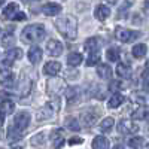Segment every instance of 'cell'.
<instances>
[{"instance_id": "cell-1", "label": "cell", "mask_w": 149, "mask_h": 149, "mask_svg": "<svg viewBox=\"0 0 149 149\" xmlns=\"http://www.w3.org/2000/svg\"><path fill=\"white\" fill-rule=\"evenodd\" d=\"M55 27L60 31V34L66 37L67 40H74L78 36V19L73 15H64L60 17L55 21Z\"/></svg>"}, {"instance_id": "cell-2", "label": "cell", "mask_w": 149, "mask_h": 149, "mask_svg": "<svg viewBox=\"0 0 149 149\" xmlns=\"http://www.w3.org/2000/svg\"><path fill=\"white\" fill-rule=\"evenodd\" d=\"M45 37V27L42 24H31L21 31V40L24 43H36Z\"/></svg>"}, {"instance_id": "cell-3", "label": "cell", "mask_w": 149, "mask_h": 149, "mask_svg": "<svg viewBox=\"0 0 149 149\" xmlns=\"http://www.w3.org/2000/svg\"><path fill=\"white\" fill-rule=\"evenodd\" d=\"M140 36H142V33L137 31V30H130V29H124V27H116L115 29V37L122 43L134 42L136 39H139Z\"/></svg>"}, {"instance_id": "cell-4", "label": "cell", "mask_w": 149, "mask_h": 149, "mask_svg": "<svg viewBox=\"0 0 149 149\" xmlns=\"http://www.w3.org/2000/svg\"><path fill=\"white\" fill-rule=\"evenodd\" d=\"M46 91L49 95H58L60 93H63L64 91V79H61V78L49 79L46 84Z\"/></svg>"}, {"instance_id": "cell-5", "label": "cell", "mask_w": 149, "mask_h": 149, "mask_svg": "<svg viewBox=\"0 0 149 149\" xmlns=\"http://www.w3.org/2000/svg\"><path fill=\"white\" fill-rule=\"evenodd\" d=\"M140 128L133 119H121L118 122V131L121 134H134L137 133Z\"/></svg>"}, {"instance_id": "cell-6", "label": "cell", "mask_w": 149, "mask_h": 149, "mask_svg": "<svg viewBox=\"0 0 149 149\" xmlns=\"http://www.w3.org/2000/svg\"><path fill=\"white\" fill-rule=\"evenodd\" d=\"M29 124H30V113L29 112H19V113H17V116L14 119V125L17 127V131L22 133L29 127Z\"/></svg>"}, {"instance_id": "cell-7", "label": "cell", "mask_w": 149, "mask_h": 149, "mask_svg": "<svg viewBox=\"0 0 149 149\" xmlns=\"http://www.w3.org/2000/svg\"><path fill=\"white\" fill-rule=\"evenodd\" d=\"M0 84L8 88L15 86V76L9 69H0Z\"/></svg>"}, {"instance_id": "cell-8", "label": "cell", "mask_w": 149, "mask_h": 149, "mask_svg": "<svg viewBox=\"0 0 149 149\" xmlns=\"http://www.w3.org/2000/svg\"><path fill=\"white\" fill-rule=\"evenodd\" d=\"M61 10H63V8H61V5L57 3V2H49V3H45L42 6V12L46 17H55Z\"/></svg>"}, {"instance_id": "cell-9", "label": "cell", "mask_w": 149, "mask_h": 149, "mask_svg": "<svg viewBox=\"0 0 149 149\" xmlns=\"http://www.w3.org/2000/svg\"><path fill=\"white\" fill-rule=\"evenodd\" d=\"M22 57V51L19 48H14V49H9V51L5 54V58H3V64L6 66H10L14 64L17 60H19Z\"/></svg>"}, {"instance_id": "cell-10", "label": "cell", "mask_w": 149, "mask_h": 149, "mask_svg": "<svg viewBox=\"0 0 149 149\" xmlns=\"http://www.w3.org/2000/svg\"><path fill=\"white\" fill-rule=\"evenodd\" d=\"M18 12H19V10H18V3L10 2V3H8V5H6V8H5V10H3V14H2V19H3V21L14 19V18L17 17Z\"/></svg>"}, {"instance_id": "cell-11", "label": "cell", "mask_w": 149, "mask_h": 149, "mask_svg": "<svg viewBox=\"0 0 149 149\" xmlns=\"http://www.w3.org/2000/svg\"><path fill=\"white\" fill-rule=\"evenodd\" d=\"M31 90V81L30 78H27L26 74H21L19 82H18V95H27Z\"/></svg>"}, {"instance_id": "cell-12", "label": "cell", "mask_w": 149, "mask_h": 149, "mask_svg": "<svg viewBox=\"0 0 149 149\" xmlns=\"http://www.w3.org/2000/svg\"><path fill=\"white\" fill-rule=\"evenodd\" d=\"M46 49H48V54L52 55V57H58L63 54V43L55 40V39H51L46 45Z\"/></svg>"}, {"instance_id": "cell-13", "label": "cell", "mask_w": 149, "mask_h": 149, "mask_svg": "<svg viewBox=\"0 0 149 149\" xmlns=\"http://www.w3.org/2000/svg\"><path fill=\"white\" fill-rule=\"evenodd\" d=\"M85 49L90 54L100 52V49H102V40L98 39V37H90V39H86V42H85Z\"/></svg>"}, {"instance_id": "cell-14", "label": "cell", "mask_w": 149, "mask_h": 149, "mask_svg": "<svg viewBox=\"0 0 149 149\" xmlns=\"http://www.w3.org/2000/svg\"><path fill=\"white\" fill-rule=\"evenodd\" d=\"M51 142H52V149H60L61 146L64 145V133L63 130H54L51 133Z\"/></svg>"}, {"instance_id": "cell-15", "label": "cell", "mask_w": 149, "mask_h": 149, "mask_svg": "<svg viewBox=\"0 0 149 149\" xmlns=\"http://www.w3.org/2000/svg\"><path fill=\"white\" fill-rule=\"evenodd\" d=\"M60 70H61V64L58 61H49V63L43 66V73L48 74V76H55V74H58Z\"/></svg>"}, {"instance_id": "cell-16", "label": "cell", "mask_w": 149, "mask_h": 149, "mask_svg": "<svg viewBox=\"0 0 149 149\" xmlns=\"http://www.w3.org/2000/svg\"><path fill=\"white\" fill-rule=\"evenodd\" d=\"M116 74L119 78H124V79H127V78H130L131 76V66L128 64V63H118V66H116Z\"/></svg>"}, {"instance_id": "cell-17", "label": "cell", "mask_w": 149, "mask_h": 149, "mask_svg": "<svg viewBox=\"0 0 149 149\" xmlns=\"http://www.w3.org/2000/svg\"><path fill=\"white\" fill-rule=\"evenodd\" d=\"M42 49L39 46H31L29 49V60H30V63L31 64H36V63H39V61L42 60Z\"/></svg>"}, {"instance_id": "cell-18", "label": "cell", "mask_w": 149, "mask_h": 149, "mask_svg": "<svg viewBox=\"0 0 149 149\" xmlns=\"http://www.w3.org/2000/svg\"><path fill=\"white\" fill-rule=\"evenodd\" d=\"M110 15V9L106 6V5H98L94 10V17L98 19V21H104L107 17Z\"/></svg>"}, {"instance_id": "cell-19", "label": "cell", "mask_w": 149, "mask_h": 149, "mask_svg": "<svg viewBox=\"0 0 149 149\" xmlns=\"http://www.w3.org/2000/svg\"><path fill=\"white\" fill-rule=\"evenodd\" d=\"M133 100L137 103V104H140V106H149V93H146V91H137V93H134Z\"/></svg>"}, {"instance_id": "cell-20", "label": "cell", "mask_w": 149, "mask_h": 149, "mask_svg": "<svg viewBox=\"0 0 149 149\" xmlns=\"http://www.w3.org/2000/svg\"><path fill=\"white\" fill-rule=\"evenodd\" d=\"M64 97H66L67 103L72 104L79 98V90L74 88V86H69V88H66V91H64Z\"/></svg>"}, {"instance_id": "cell-21", "label": "cell", "mask_w": 149, "mask_h": 149, "mask_svg": "<svg viewBox=\"0 0 149 149\" xmlns=\"http://www.w3.org/2000/svg\"><path fill=\"white\" fill-rule=\"evenodd\" d=\"M14 110H15V103L12 100H3L0 103V112L3 115H10L14 113Z\"/></svg>"}, {"instance_id": "cell-22", "label": "cell", "mask_w": 149, "mask_h": 149, "mask_svg": "<svg viewBox=\"0 0 149 149\" xmlns=\"http://www.w3.org/2000/svg\"><path fill=\"white\" fill-rule=\"evenodd\" d=\"M64 127L67 128V130H70V131H81V125H79V122H78V119L76 118H73V116H69V118H66V121H64Z\"/></svg>"}, {"instance_id": "cell-23", "label": "cell", "mask_w": 149, "mask_h": 149, "mask_svg": "<svg viewBox=\"0 0 149 149\" xmlns=\"http://www.w3.org/2000/svg\"><path fill=\"white\" fill-rule=\"evenodd\" d=\"M97 74L100 76L102 79H110L112 76V69L109 64H100L97 67Z\"/></svg>"}, {"instance_id": "cell-24", "label": "cell", "mask_w": 149, "mask_h": 149, "mask_svg": "<svg viewBox=\"0 0 149 149\" xmlns=\"http://www.w3.org/2000/svg\"><path fill=\"white\" fill-rule=\"evenodd\" d=\"M124 102V95L119 94V93H115V94H112V97L109 98V107L110 109H116L122 104Z\"/></svg>"}, {"instance_id": "cell-25", "label": "cell", "mask_w": 149, "mask_h": 149, "mask_svg": "<svg viewBox=\"0 0 149 149\" xmlns=\"http://www.w3.org/2000/svg\"><path fill=\"white\" fill-rule=\"evenodd\" d=\"M131 52H133V55L136 58H143L146 55V52H148V46L145 43H137V45L133 46V51Z\"/></svg>"}, {"instance_id": "cell-26", "label": "cell", "mask_w": 149, "mask_h": 149, "mask_svg": "<svg viewBox=\"0 0 149 149\" xmlns=\"http://www.w3.org/2000/svg\"><path fill=\"white\" fill-rule=\"evenodd\" d=\"M109 148V142L103 136H97L93 140V149H107Z\"/></svg>"}, {"instance_id": "cell-27", "label": "cell", "mask_w": 149, "mask_h": 149, "mask_svg": "<svg viewBox=\"0 0 149 149\" xmlns=\"http://www.w3.org/2000/svg\"><path fill=\"white\" fill-rule=\"evenodd\" d=\"M81 63H82V54L81 52H72V54H69V57H67V64L69 66L76 67Z\"/></svg>"}, {"instance_id": "cell-28", "label": "cell", "mask_w": 149, "mask_h": 149, "mask_svg": "<svg viewBox=\"0 0 149 149\" xmlns=\"http://www.w3.org/2000/svg\"><path fill=\"white\" fill-rule=\"evenodd\" d=\"M145 145H146L145 139H143V137H139V136L131 137V139L128 140V146H130L131 149H142V148H145Z\"/></svg>"}, {"instance_id": "cell-29", "label": "cell", "mask_w": 149, "mask_h": 149, "mask_svg": "<svg viewBox=\"0 0 149 149\" xmlns=\"http://www.w3.org/2000/svg\"><path fill=\"white\" fill-rule=\"evenodd\" d=\"M82 121L86 127H93L94 124L97 122V115L95 113H91V112H88V113H82Z\"/></svg>"}, {"instance_id": "cell-30", "label": "cell", "mask_w": 149, "mask_h": 149, "mask_svg": "<svg viewBox=\"0 0 149 149\" xmlns=\"http://www.w3.org/2000/svg\"><path fill=\"white\" fill-rule=\"evenodd\" d=\"M113 124H115L113 118H104V119L100 122V130H102L103 133H107V131H110V130H112Z\"/></svg>"}, {"instance_id": "cell-31", "label": "cell", "mask_w": 149, "mask_h": 149, "mask_svg": "<svg viewBox=\"0 0 149 149\" xmlns=\"http://www.w3.org/2000/svg\"><path fill=\"white\" fill-rule=\"evenodd\" d=\"M106 57H107L109 61H118V58H119V49L115 48V46L109 48L107 52H106Z\"/></svg>"}, {"instance_id": "cell-32", "label": "cell", "mask_w": 149, "mask_h": 149, "mask_svg": "<svg viewBox=\"0 0 149 149\" xmlns=\"http://www.w3.org/2000/svg\"><path fill=\"white\" fill-rule=\"evenodd\" d=\"M134 119H148L149 121V110L148 109H139L133 113Z\"/></svg>"}, {"instance_id": "cell-33", "label": "cell", "mask_w": 149, "mask_h": 149, "mask_svg": "<svg viewBox=\"0 0 149 149\" xmlns=\"http://www.w3.org/2000/svg\"><path fill=\"white\" fill-rule=\"evenodd\" d=\"M98 61H100V52L90 54L88 58H86V66H95Z\"/></svg>"}, {"instance_id": "cell-34", "label": "cell", "mask_w": 149, "mask_h": 149, "mask_svg": "<svg viewBox=\"0 0 149 149\" xmlns=\"http://www.w3.org/2000/svg\"><path fill=\"white\" fill-rule=\"evenodd\" d=\"M30 142H31V145H33V146H42V145H43V134H42V133H39V134L33 136Z\"/></svg>"}, {"instance_id": "cell-35", "label": "cell", "mask_w": 149, "mask_h": 149, "mask_svg": "<svg viewBox=\"0 0 149 149\" xmlns=\"http://www.w3.org/2000/svg\"><path fill=\"white\" fill-rule=\"evenodd\" d=\"M14 39H15V37H14V34H12V33H6V34H5V37L2 39L3 46H10L12 43H14Z\"/></svg>"}, {"instance_id": "cell-36", "label": "cell", "mask_w": 149, "mask_h": 149, "mask_svg": "<svg viewBox=\"0 0 149 149\" xmlns=\"http://www.w3.org/2000/svg\"><path fill=\"white\" fill-rule=\"evenodd\" d=\"M84 140H82V137H72L70 140H69V143L70 145H81Z\"/></svg>"}, {"instance_id": "cell-37", "label": "cell", "mask_w": 149, "mask_h": 149, "mask_svg": "<svg viewBox=\"0 0 149 149\" xmlns=\"http://www.w3.org/2000/svg\"><path fill=\"white\" fill-rule=\"evenodd\" d=\"M22 19H26V14H24V12H18V14H17V17L14 18V21H22Z\"/></svg>"}, {"instance_id": "cell-38", "label": "cell", "mask_w": 149, "mask_h": 149, "mask_svg": "<svg viewBox=\"0 0 149 149\" xmlns=\"http://www.w3.org/2000/svg\"><path fill=\"white\" fill-rule=\"evenodd\" d=\"M3 122H5V115L2 113V112H0V127L3 125Z\"/></svg>"}, {"instance_id": "cell-39", "label": "cell", "mask_w": 149, "mask_h": 149, "mask_svg": "<svg viewBox=\"0 0 149 149\" xmlns=\"http://www.w3.org/2000/svg\"><path fill=\"white\" fill-rule=\"evenodd\" d=\"M143 88L146 90V93H149V81H146V82L143 84Z\"/></svg>"}, {"instance_id": "cell-40", "label": "cell", "mask_w": 149, "mask_h": 149, "mask_svg": "<svg viewBox=\"0 0 149 149\" xmlns=\"http://www.w3.org/2000/svg\"><path fill=\"white\" fill-rule=\"evenodd\" d=\"M112 149H124V148H122V146H121V145H116V146H115V148H112Z\"/></svg>"}, {"instance_id": "cell-41", "label": "cell", "mask_w": 149, "mask_h": 149, "mask_svg": "<svg viewBox=\"0 0 149 149\" xmlns=\"http://www.w3.org/2000/svg\"><path fill=\"white\" fill-rule=\"evenodd\" d=\"M146 70H148V72H149V60H148V61H146Z\"/></svg>"}, {"instance_id": "cell-42", "label": "cell", "mask_w": 149, "mask_h": 149, "mask_svg": "<svg viewBox=\"0 0 149 149\" xmlns=\"http://www.w3.org/2000/svg\"><path fill=\"white\" fill-rule=\"evenodd\" d=\"M3 3H5V2H3V0H0V6H2V5H3Z\"/></svg>"}, {"instance_id": "cell-43", "label": "cell", "mask_w": 149, "mask_h": 149, "mask_svg": "<svg viewBox=\"0 0 149 149\" xmlns=\"http://www.w3.org/2000/svg\"><path fill=\"white\" fill-rule=\"evenodd\" d=\"M0 34H2V30H0Z\"/></svg>"}]
</instances>
